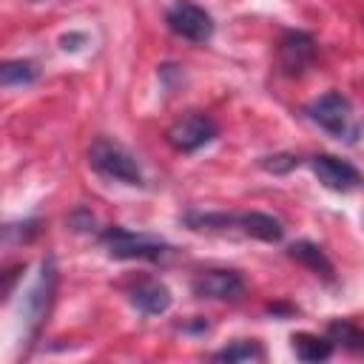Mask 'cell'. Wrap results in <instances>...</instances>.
<instances>
[{"label":"cell","mask_w":364,"mask_h":364,"mask_svg":"<svg viewBox=\"0 0 364 364\" xmlns=\"http://www.w3.org/2000/svg\"><path fill=\"white\" fill-rule=\"evenodd\" d=\"M327 336L333 344H341L347 350H364V330L355 327L353 321H333L327 327Z\"/></svg>","instance_id":"obj_14"},{"label":"cell","mask_w":364,"mask_h":364,"mask_svg":"<svg viewBox=\"0 0 364 364\" xmlns=\"http://www.w3.org/2000/svg\"><path fill=\"white\" fill-rule=\"evenodd\" d=\"M193 225H202V228H210V225H222V228H239L242 233L247 236H256L262 242H279L284 228L279 219L267 216V213H239V216H199V219H191Z\"/></svg>","instance_id":"obj_4"},{"label":"cell","mask_w":364,"mask_h":364,"mask_svg":"<svg viewBox=\"0 0 364 364\" xmlns=\"http://www.w3.org/2000/svg\"><path fill=\"white\" fill-rule=\"evenodd\" d=\"M193 293L199 299H222V301L228 299V301H233L245 293V282L233 270H208V273L193 279Z\"/></svg>","instance_id":"obj_8"},{"label":"cell","mask_w":364,"mask_h":364,"mask_svg":"<svg viewBox=\"0 0 364 364\" xmlns=\"http://www.w3.org/2000/svg\"><path fill=\"white\" fill-rule=\"evenodd\" d=\"M310 168H313V173L318 176V182H321L324 188L338 191V193L355 191V188H361V182H364V176H361L350 162H344V159H338V156H330V154L313 156V159H310Z\"/></svg>","instance_id":"obj_7"},{"label":"cell","mask_w":364,"mask_h":364,"mask_svg":"<svg viewBox=\"0 0 364 364\" xmlns=\"http://www.w3.org/2000/svg\"><path fill=\"white\" fill-rule=\"evenodd\" d=\"M216 122L205 114H188L182 119H176L171 128H168V142L182 151V154H191V151H199L202 145H208L213 136H216Z\"/></svg>","instance_id":"obj_6"},{"label":"cell","mask_w":364,"mask_h":364,"mask_svg":"<svg viewBox=\"0 0 364 364\" xmlns=\"http://www.w3.org/2000/svg\"><path fill=\"white\" fill-rule=\"evenodd\" d=\"M165 20L176 37H185L191 43H205L213 34V17L196 3H176Z\"/></svg>","instance_id":"obj_5"},{"label":"cell","mask_w":364,"mask_h":364,"mask_svg":"<svg viewBox=\"0 0 364 364\" xmlns=\"http://www.w3.org/2000/svg\"><path fill=\"white\" fill-rule=\"evenodd\" d=\"M102 242H105V250L108 256L114 259H148V262H156L168 253V245L156 236H148V233H134V230H125V228H111L102 233Z\"/></svg>","instance_id":"obj_3"},{"label":"cell","mask_w":364,"mask_h":364,"mask_svg":"<svg viewBox=\"0 0 364 364\" xmlns=\"http://www.w3.org/2000/svg\"><path fill=\"white\" fill-rule=\"evenodd\" d=\"M54 284H57V270H54V262L48 259V262L43 264L40 282L34 284V290H31V296H28V316H31V324H40V318L46 316L48 301H51V293H54Z\"/></svg>","instance_id":"obj_11"},{"label":"cell","mask_w":364,"mask_h":364,"mask_svg":"<svg viewBox=\"0 0 364 364\" xmlns=\"http://www.w3.org/2000/svg\"><path fill=\"white\" fill-rule=\"evenodd\" d=\"M262 355H264V353H262L259 344H253V341H236V344L219 350L213 358H216V361H259Z\"/></svg>","instance_id":"obj_16"},{"label":"cell","mask_w":364,"mask_h":364,"mask_svg":"<svg viewBox=\"0 0 364 364\" xmlns=\"http://www.w3.org/2000/svg\"><path fill=\"white\" fill-rule=\"evenodd\" d=\"M287 253L296 262H301L304 267H310L316 276H324L327 282L333 279V264H330V259L324 256V250L318 245H313V242H296V245H290Z\"/></svg>","instance_id":"obj_12"},{"label":"cell","mask_w":364,"mask_h":364,"mask_svg":"<svg viewBox=\"0 0 364 364\" xmlns=\"http://www.w3.org/2000/svg\"><path fill=\"white\" fill-rule=\"evenodd\" d=\"M88 162L97 173L108 176V179H117V182H125V185H139L142 182V171L136 165V159L119 145V142H111V139H97L88 151Z\"/></svg>","instance_id":"obj_1"},{"label":"cell","mask_w":364,"mask_h":364,"mask_svg":"<svg viewBox=\"0 0 364 364\" xmlns=\"http://www.w3.org/2000/svg\"><path fill=\"white\" fill-rule=\"evenodd\" d=\"M310 119L316 125H321L327 134L338 136V139H353L358 134L355 128V114H353V105L344 94L338 91H330L324 97H318L313 105H310Z\"/></svg>","instance_id":"obj_2"},{"label":"cell","mask_w":364,"mask_h":364,"mask_svg":"<svg viewBox=\"0 0 364 364\" xmlns=\"http://www.w3.org/2000/svg\"><path fill=\"white\" fill-rule=\"evenodd\" d=\"M37 77V68H34V63H28V60H14V63H6L3 68H0V82L9 88V85H26V82H31Z\"/></svg>","instance_id":"obj_15"},{"label":"cell","mask_w":364,"mask_h":364,"mask_svg":"<svg viewBox=\"0 0 364 364\" xmlns=\"http://www.w3.org/2000/svg\"><path fill=\"white\" fill-rule=\"evenodd\" d=\"M131 301H134L136 310H142L148 316H159L171 307V290L159 282H142L139 287H134Z\"/></svg>","instance_id":"obj_10"},{"label":"cell","mask_w":364,"mask_h":364,"mask_svg":"<svg viewBox=\"0 0 364 364\" xmlns=\"http://www.w3.org/2000/svg\"><path fill=\"white\" fill-rule=\"evenodd\" d=\"M316 57V43L304 31H290L279 43V63L287 74H301Z\"/></svg>","instance_id":"obj_9"},{"label":"cell","mask_w":364,"mask_h":364,"mask_svg":"<svg viewBox=\"0 0 364 364\" xmlns=\"http://www.w3.org/2000/svg\"><path fill=\"white\" fill-rule=\"evenodd\" d=\"M293 350L301 361H324L333 353V341H330V336L324 338V336H313V333H299V336H293Z\"/></svg>","instance_id":"obj_13"}]
</instances>
